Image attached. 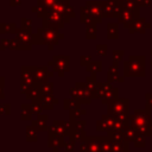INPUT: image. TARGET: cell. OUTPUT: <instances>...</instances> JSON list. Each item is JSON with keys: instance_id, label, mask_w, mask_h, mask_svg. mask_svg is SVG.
I'll use <instances>...</instances> for the list:
<instances>
[{"instance_id": "cell-39", "label": "cell", "mask_w": 152, "mask_h": 152, "mask_svg": "<svg viewBox=\"0 0 152 152\" xmlns=\"http://www.w3.org/2000/svg\"><path fill=\"white\" fill-rule=\"evenodd\" d=\"M5 99V93H4V87L0 86V100H4Z\"/></svg>"}, {"instance_id": "cell-17", "label": "cell", "mask_w": 152, "mask_h": 152, "mask_svg": "<svg viewBox=\"0 0 152 152\" xmlns=\"http://www.w3.org/2000/svg\"><path fill=\"white\" fill-rule=\"evenodd\" d=\"M87 132H86V128L84 129H71L70 134H69V139L75 141V142H81L83 141L86 138H87Z\"/></svg>"}, {"instance_id": "cell-21", "label": "cell", "mask_w": 152, "mask_h": 152, "mask_svg": "<svg viewBox=\"0 0 152 152\" xmlns=\"http://www.w3.org/2000/svg\"><path fill=\"white\" fill-rule=\"evenodd\" d=\"M81 102L75 99V97H68V99H64L63 100V108L66 110H70V109H76V108H81Z\"/></svg>"}, {"instance_id": "cell-28", "label": "cell", "mask_w": 152, "mask_h": 152, "mask_svg": "<svg viewBox=\"0 0 152 152\" xmlns=\"http://www.w3.org/2000/svg\"><path fill=\"white\" fill-rule=\"evenodd\" d=\"M112 140L107 137V134L103 137L102 139V144H101V152H112Z\"/></svg>"}, {"instance_id": "cell-38", "label": "cell", "mask_w": 152, "mask_h": 152, "mask_svg": "<svg viewBox=\"0 0 152 152\" xmlns=\"http://www.w3.org/2000/svg\"><path fill=\"white\" fill-rule=\"evenodd\" d=\"M97 52H99V55L104 56V55H106V52H107V45H103V44L97 45Z\"/></svg>"}, {"instance_id": "cell-6", "label": "cell", "mask_w": 152, "mask_h": 152, "mask_svg": "<svg viewBox=\"0 0 152 152\" xmlns=\"http://www.w3.org/2000/svg\"><path fill=\"white\" fill-rule=\"evenodd\" d=\"M49 65L52 66V70L58 74L59 77H63L65 72L70 70V58L69 56H55Z\"/></svg>"}, {"instance_id": "cell-16", "label": "cell", "mask_w": 152, "mask_h": 152, "mask_svg": "<svg viewBox=\"0 0 152 152\" xmlns=\"http://www.w3.org/2000/svg\"><path fill=\"white\" fill-rule=\"evenodd\" d=\"M122 133H124V138H125V140L128 141V142H133L134 139L140 134V133H139L133 126H131V125L125 126V127L122 128Z\"/></svg>"}, {"instance_id": "cell-20", "label": "cell", "mask_w": 152, "mask_h": 152, "mask_svg": "<svg viewBox=\"0 0 152 152\" xmlns=\"http://www.w3.org/2000/svg\"><path fill=\"white\" fill-rule=\"evenodd\" d=\"M42 95H43V94H42V90H40L39 84L31 86V87H30V89L27 90V93L25 94L26 99H28L30 101H32V100H37V99H39Z\"/></svg>"}, {"instance_id": "cell-27", "label": "cell", "mask_w": 152, "mask_h": 152, "mask_svg": "<svg viewBox=\"0 0 152 152\" xmlns=\"http://www.w3.org/2000/svg\"><path fill=\"white\" fill-rule=\"evenodd\" d=\"M96 75L97 74H91L90 76H88L87 78H86V84H87V87L90 89V91H93L95 88H96V84H97V78H96Z\"/></svg>"}, {"instance_id": "cell-9", "label": "cell", "mask_w": 152, "mask_h": 152, "mask_svg": "<svg viewBox=\"0 0 152 152\" xmlns=\"http://www.w3.org/2000/svg\"><path fill=\"white\" fill-rule=\"evenodd\" d=\"M102 135H88L86 138L87 141V151L86 152H101Z\"/></svg>"}, {"instance_id": "cell-41", "label": "cell", "mask_w": 152, "mask_h": 152, "mask_svg": "<svg viewBox=\"0 0 152 152\" xmlns=\"http://www.w3.org/2000/svg\"><path fill=\"white\" fill-rule=\"evenodd\" d=\"M150 131H151V135H152V120L150 122Z\"/></svg>"}, {"instance_id": "cell-26", "label": "cell", "mask_w": 152, "mask_h": 152, "mask_svg": "<svg viewBox=\"0 0 152 152\" xmlns=\"http://www.w3.org/2000/svg\"><path fill=\"white\" fill-rule=\"evenodd\" d=\"M40 87V90H42V94L43 95H52L53 94V83L52 82H44L42 84H39Z\"/></svg>"}, {"instance_id": "cell-42", "label": "cell", "mask_w": 152, "mask_h": 152, "mask_svg": "<svg viewBox=\"0 0 152 152\" xmlns=\"http://www.w3.org/2000/svg\"><path fill=\"white\" fill-rule=\"evenodd\" d=\"M150 53H151V57H152V50H151V52H150ZM151 65H152V58H151Z\"/></svg>"}, {"instance_id": "cell-33", "label": "cell", "mask_w": 152, "mask_h": 152, "mask_svg": "<svg viewBox=\"0 0 152 152\" xmlns=\"http://www.w3.org/2000/svg\"><path fill=\"white\" fill-rule=\"evenodd\" d=\"M122 56H124V50H114L113 51V62L119 63L122 59Z\"/></svg>"}, {"instance_id": "cell-8", "label": "cell", "mask_w": 152, "mask_h": 152, "mask_svg": "<svg viewBox=\"0 0 152 152\" xmlns=\"http://www.w3.org/2000/svg\"><path fill=\"white\" fill-rule=\"evenodd\" d=\"M33 70V75H34V80L37 84H42L44 82L48 81L49 77L53 76V70H49L48 66H32Z\"/></svg>"}, {"instance_id": "cell-14", "label": "cell", "mask_w": 152, "mask_h": 152, "mask_svg": "<svg viewBox=\"0 0 152 152\" xmlns=\"http://www.w3.org/2000/svg\"><path fill=\"white\" fill-rule=\"evenodd\" d=\"M39 101H40L43 108L46 110H52L55 108V104H57L59 102V100L57 97H55L53 95H42L39 97Z\"/></svg>"}, {"instance_id": "cell-40", "label": "cell", "mask_w": 152, "mask_h": 152, "mask_svg": "<svg viewBox=\"0 0 152 152\" xmlns=\"http://www.w3.org/2000/svg\"><path fill=\"white\" fill-rule=\"evenodd\" d=\"M5 82H6V81H5V77L0 75V86H2V87H5Z\"/></svg>"}, {"instance_id": "cell-36", "label": "cell", "mask_w": 152, "mask_h": 152, "mask_svg": "<svg viewBox=\"0 0 152 152\" xmlns=\"http://www.w3.org/2000/svg\"><path fill=\"white\" fill-rule=\"evenodd\" d=\"M145 100H146V108L152 110V93H146L145 94Z\"/></svg>"}, {"instance_id": "cell-15", "label": "cell", "mask_w": 152, "mask_h": 152, "mask_svg": "<svg viewBox=\"0 0 152 152\" xmlns=\"http://www.w3.org/2000/svg\"><path fill=\"white\" fill-rule=\"evenodd\" d=\"M118 97H119V88L118 87H112L110 89L104 91V94L101 97V102H102V104H108L109 102L114 101Z\"/></svg>"}, {"instance_id": "cell-10", "label": "cell", "mask_w": 152, "mask_h": 152, "mask_svg": "<svg viewBox=\"0 0 152 152\" xmlns=\"http://www.w3.org/2000/svg\"><path fill=\"white\" fill-rule=\"evenodd\" d=\"M65 137L63 135H48V146L53 152H59V148L64 147Z\"/></svg>"}, {"instance_id": "cell-1", "label": "cell", "mask_w": 152, "mask_h": 152, "mask_svg": "<svg viewBox=\"0 0 152 152\" xmlns=\"http://www.w3.org/2000/svg\"><path fill=\"white\" fill-rule=\"evenodd\" d=\"M151 120V110L146 107L144 109H135L133 114L129 115V125L144 137H152L150 131Z\"/></svg>"}, {"instance_id": "cell-2", "label": "cell", "mask_w": 152, "mask_h": 152, "mask_svg": "<svg viewBox=\"0 0 152 152\" xmlns=\"http://www.w3.org/2000/svg\"><path fill=\"white\" fill-rule=\"evenodd\" d=\"M125 77H145L146 76V59L142 55H132L124 62Z\"/></svg>"}, {"instance_id": "cell-34", "label": "cell", "mask_w": 152, "mask_h": 152, "mask_svg": "<svg viewBox=\"0 0 152 152\" xmlns=\"http://www.w3.org/2000/svg\"><path fill=\"white\" fill-rule=\"evenodd\" d=\"M64 151L65 152H74L75 151V141H72V140H68V141H65V144H64Z\"/></svg>"}, {"instance_id": "cell-3", "label": "cell", "mask_w": 152, "mask_h": 152, "mask_svg": "<svg viewBox=\"0 0 152 152\" xmlns=\"http://www.w3.org/2000/svg\"><path fill=\"white\" fill-rule=\"evenodd\" d=\"M69 95L71 97L77 99L82 104H89L93 101L91 91L87 87L86 82H76L74 87L69 89Z\"/></svg>"}, {"instance_id": "cell-37", "label": "cell", "mask_w": 152, "mask_h": 152, "mask_svg": "<svg viewBox=\"0 0 152 152\" xmlns=\"http://www.w3.org/2000/svg\"><path fill=\"white\" fill-rule=\"evenodd\" d=\"M90 62H91V57L90 56H81V65L87 66Z\"/></svg>"}, {"instance_id": "cell-32", "label": "cell", "mask_w": 152, "mask_h": 152, "mask_svg": "<svg viewBox=\"0 0 152 152\" xmlns=\"http://www.w3.org/2000/svg\"><path fill=\"white\" fill-rule=\"evenodd\" d=\"M10 114H11V104L10 103L0 104V116L1 115H10Z\"/></svg>"}, {"instance_id": "cell-23", "label": "cell", "mask_w": 152, "mask_h": 152, "mask_svg": "<svg viewBox=\"0 0 152 152\" xmlns=\"http://www.w3.org/2000/svg\"><path fill=\"white\" fill-rule=\"evenodd\" d=\"M86 70L90 74H97L102 71V62L101 61H91L87 66Z\"/></svg>"}, {"instance_id": "cell-11", "label": "cell", "mask_w": 152, "mask_h": 152, "mask_svg": "<svg viewBox=\"0 0 152 152\" xmlns=\"http://www.w3.org/2000/svg\"><path fill=\"white\" fill-rule=\"evenodd\" d=\"M48 120H49V116L46 114H40V115H37L34 120H31V125L38 132H48L49 126H50L48 125Z\"/></svg>"}, {"instance_id": "cell-4", "label": "cell", "mask_w": 152, "mask_h": 152, "mask_svg": "<svg viewBox=\"0 0 152 152\" xmlns=\"http://www.w3.org/2000/svg\"><path fill=\"white\" fill-rule=\"evenodd\" d=\"M107 113L113 116L129 114V100L126 97H118L107 104Z\"/></svg>"}, {"instance_id": "cell-12", "label": "cell", "mask_w": 152, "mask_h": 152, "mask_svg": "<svg viewBox=\"0 0 152 152\" xmlns=\"http://www.w3.org/2000/svg\"><path fill=\"white\" fill-rule=\"evenodd\" d=\"M119 63H114L109 66L108 71H107V81L113 83V82H119L122 83L125 81V76H119V68H118Z\"/></svg>"}, {"instance_id": "cell-5", "label": "cell", "mask_w": 152, "mask_h": 152, "mask_svg": "<svg viewBox=\"0 0 152 152\" xmlns=\"http://www.w3.org/2000/svg\"><path fill=\"white\" fill-rule=\"evenodd\" d=\"M70 132H71L70 121L53 120L52 124L49 126L48 135H63V137H69Z\"/></svg>"}, {"instance_id": "cell-7", "label": "cell", "mask_w": 152, "mask_h": 152, "mask_svg": "<svg viewBox=\"0 0 152 152\" xmlns=\"http://www.w3.org/2000/svg\"><path fill=\"white\" fill-rule=\"evenodd\" d=\"M114 124H115V118L107 113V114L102 115L101 119H99L96 121V131L107 133L108 131L114 128Z\"/></svg>"}, {"instance_id": "cell-31", "label": "cell", "mask_w": 152, "mask_h": 152, "mask_svg": "<svg viewBox=\"0 0 152 152\" xmlns=\"http://www.w3.org/2000/svg\"><path fill=\"white\" fill-rule=\"evenodd\" d=\"M118 37V28L116 25H109L108 26V38L109 39H115Z\"/></svg>"}, {"instance_id": "cell-24", "label": "cell", "mask_w": 152, "mask_h": 152, "mask_svg": "<svg viewBox=\"0 0 152 152\" xmlns=\"http://www.w3.org/2000/svg\"><path fill=\"white\" fill-rule=\"evenodd\" d=\"M30 106H31V109H32L33 115H36V116H37V115L43 114L44 108H43V106H42V103H40L39 99H37V100H32V101H31V103H30Z\"/></svg>"}, {"instance_id": "cell-25", "label": "cell", "mask_w": 152, "mask_h": 152, "mask_svg": "<svg viewBox=\"0 0 152 152\" xmlns=\"http://www.w3.org/2000/svg\"><path fill=\"white\" fill-rule=\"evenodd\" d=\"M87 110L83 108H76V109H70L69 110V120H77L81 119V116L86 115Z\"/></svg>"}, {"instance_id": "cell-30", "label": "cell", "mask_w": 152, "mask_h": 152, "mask_svg": "<svg viewBox=\"0 0 152 152\" xmlns=\"http://www.w3.org/2000/svg\"><path fill=\"white\" fill-rule=\"evenodd\" d=\"M145 138L146 137H144V135H141V134H139L135 139H134V146L135 147H145L146 146V140H145Z\"/></svg>"}, {"instance_id": "cell-18", "label": "cell", "mask_w": 152, "mask_h": 152, "mask_svg": "<svg viewBox=\"0 0 152 152\" xmlns=\"http://www.w3.org/2000/svg\"><path fill=\"white\" fill-rule=\"evenodd\" d=\"M147 27H150V25L145 21V19H140L139 21H135V23H133V24L129 26V32H131V33H134V32L144 33Z\"/></svg>"}, {"instance_id": "cell-29", "label": "cell", "mask_w": 152, "mask_h": 152, "mask_svg": "<svg viewBox=\"0 0 152 152\" xmlns=\"http://www.w3.org/2000/svg\"><path fill=\"white\" fill-rule=\"evenodd\" d=\"M69 121H70V125H71V129H84L86 126H87L86 120L77 119V120H69Z\"/></svg>"}, {"instance_id": "cell-22", "label": "cell", "mask_w": 152, "mask_h": 152, "mask_svg": "<svg viewBox=\"0 0 152 152\" xmlns=\"http://www.w3.org/2000/svg\"><path fill=\"white\" fill-rule=\"evenodd\" d=\"M38 131L30 124L26 126V140L28 142H36L38 140Z\"/></svg>"}, {"instance_id": "cell-13", "label": "cell", "mask_w": 152, "mask_h": 152, "mask_svg": "<svg viewBox=\"0 0 152 152\" xmlns=\"http://www.w3.org/2000/svg\"><path fill=\"white\" fill-rule=\"evenodd\" d=\"M20 81H24L31 86L37 84L36 80H34V75H33V70L32 66H23L21 71H20Z\"/></svg>"}, {"instance_id": "cell-19", "label": "cell", "mask_w": 152, "mask_h": 152, "mask_svg": "<svg viewBox=\"0 0 152 152\" xmlns=\"http://www.w3.org/2000/svg\"><path fill=\"white\" fill-rule=\"evenodd\" d=\"M32 116H33V113H32L31 106L23 103L20 106V120L21 121H31Z\"/></svg>"}, {"instance_id": "cell-35", "label": "cell", "mask_w": 152, "mask_h": 152, "mask_svg": "<svg viewBox=\"0 0 152 152\" xmlns=\"http://www.w3.org/2000/svg\"><path fill=\"white\" fill-rule=\"evenodd\" d=\"M30 87H31V84H28V83H26V82H24V81H20L19 89H20V93H21V94H26L27 90L30 89Z\"/></svg>"}]
</instances>
